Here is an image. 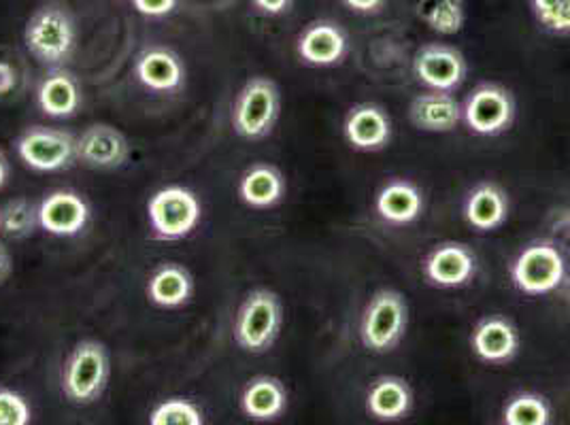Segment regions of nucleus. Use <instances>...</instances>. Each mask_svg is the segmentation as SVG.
I'll list each match as a JSON object with an SVG mask.
<instances>
[{
	"label": "nucleus",
	"instance_id": "obj_1",
	"mask_svg": "<svg viewBox=\"0 0 570 425\" xmlns=\"http://www.w3.org/2000/svg\"><path fill=\"white\" fill-rule=\"evenodd\" d=\"M284 326V305L271 289H254L238 308L233 336L247 354H266Z\"/></svg>",
	"mask_w": 570,
	"mask_h": 425
},
{
	"label": "nucleus",
	"instance_id": "obj_2",
	"mask_svg": "<svg viewBox=\"0 0 570 425\" xmlns=\"http://www.w3.org/2000/svg\"><path fill=\"white\" fill-rule=\"evenodd\" d=\"M406 326L409 307L403 294L396 289H380L371 296L362 313V345L373 354H390L401 345Z\"/></svg>",
	"mask_w": 570,
	"mask_h": 425
},
{
	"label": "nucleus",
	"instance_id": "obj_3",
	"mask_svg": "<svg viewBox=\"0 0 570 425\" xmlns=\"http://www.w3.org/2000/svg\"><path fill=\"white\" fill-rule=\"evenodd\" d=\"M24 43L41 65L53 67L69 60L77 43V30L69 11L58 4L35 11L26 24Z\"/></svg>",
	"mask_w": 570,
	"mask_h": 425
},
{
	"label": "nucleus",
	"instance_id": "obj_4",
	"mask_svg": "<svg viewBox=\"0 0 570 425\" xmlns=\"http://www.w3.org/2000/svg\"><path fill=\"white\" fill-rule=\"evenodd\" d=\"M109 380V355L102 343L81 340L62 368V392L72 404H95Z\"/></svg>",
	"mask_w": 570,
	"mask_h": 425
},
{
	"label": "nucleus",
	"instance_id": "obj_5",
	"mask_svg": "<svg viewBox=\"0 0 570 425\" xmlns=\"http://www.w3.org/2000/svg\"><path fill=\"white\" fill-rule=\"evenodd\" d=\"M279 109V88L266 77H254L243 86L233 105V128L247 141H261L271 135Z\"/></svg>",
	"mask_w": 570,
	"mask_h": 425
},
{
	"label": "nucleus",
	"instance_id": "obj_6",
	"mask_svg": "<svg viewBox=\"0 0 570 425\" xmlns=\"http://www.w3.org/2000/svg\"><path fill=\"white\" fill-rule=\"evenodd\" d=\"M203 215L196 194L181 186L158 189L147 202V219L160 240H181L196 230Z\"/></svg>",
	"mask_w": 570,
	"mask_h": 425
},
{
	"label": "nucleus",
	"instance_id": "obj_7",
	"mask_svg": "<svg viewBox=\"0 0 570 425\" xmlns=\"http://www.w3.org/2000/svg\"><path fill=\"white\" fill-rule=\"evenodd\" d=\"M564 256L547 240L528 245L511 266L513 285L525 296H546L556 291L564 281Z\"/></svg>",
	"mask_w": 570,
	"mask_h": 425
},
{
	"label": "nucleus",
	"instance_id": "obj_8",
	"mask_svg": "<svg viewBox=\"0 0 570 425\" xmlns=\"http://www.w3.org/2000/svg\"><path fill=\"white\" fill-rule=\"evenodd\" d=\"M515 98L499 83H481L462 105V121L479 137H499L515 121Z\"/></svg>",
	"mask_w": 570,
	"mask_h": 425
},
{
	"label": "nucleus",
	"instance_id": "obj_9",
	"mask_svg": "<svg viewBox=\"0 0 570 425\" xmlns=\"http://www.w3.org/2000/svg\"><path fill=\"white\" fill-rule=\"evenodd\" d=\"M16 151L28 168L37 172H56L77 160V139L65 130L35 126L18 139Z\"/></svg>",
	"mask_w": 570,
	"mask_h": 425
},
{
	"label": "nucleus",
	"instance_id": "obj_10",
	"mask_svg": "<svg viewBox=\"0 0 570 425\" xmlns=\"http://www.w3.org/2000/svg\"><path fill=\"white\" fill-rule=\"evenodd\" d=\"M413 75L428 90L455 92L466 81L469 65L460 49L445 43H428L417 49L413 58Z\"/></svg>",
	"mask_w": 570,
	"mask_h": 425
},
{
	"label": "nucleus",
	"instance_id": "obj_11",
	"mask_svg": "<svg viewBox=\"0 0 570 425\" xmlns=\"http://www.w3.org/2000/svg\"><path fill=\"white\" fill-rule=\"evenodd\" d=\"M422 270L430 285L443 289L464 287L475 279V254L462 243H443L428 254Z\"/></svg>",
	"mask_w": 570,
	"mask_h": 425
},
{
	"label": "nucleus",
	"instance_id": "obj_12",
	"mask_svg": "<svg viewBox=\"0 0 570 425\" xmlns=\"http://www.w3.org/2000/svg\"><path fill=\"white\" fill-rule=\"evenodd\" d=\"M301 60L311 67L341 65L350 51L347 32L331 20H317L307 26L296 43Z\"/></svg>",
	"mask_w": 570,
	"mask_h": 425
},
{
	"label": "nucleus",
	"instance_id": "obj_13",
	"mask_svg": "<svg viewBox=\"0 0 570 425\" xmlns=\"http://www.w3.org/2000/svg\"><path fill=\"white\" fill-rule=\"evenodd\" d=\"M520 332L502 315L483 317L471 334V349L485 364H509L520 354Z\"/></svg>",
	"mask_w": 570,
	"mask_h": 425
},
{
	"label": "nucleus",
	"instance_id": "obj_14",
	"mask_svg": "<svg viewBox=\"0 0 570 425\" xmlns=\"http://www.w3.org/2000/svg\"><path fill=\"white\" fill-rule=\"evenodd\" d=\"M90 221L88 202L69 189L51 191L39 205L41 230L53 237H75Z\"/></svg>",
	"mask_w": 570,
	"mask_h": 425
},
{
	"label": "nucleus",
	"instance_id": "obj_15",
	"mask_svg": "<svg viewBox=\"0 0 570 425\" xmlns=\"http://www.w3.org/2000/svg\"><path fill=\"white\" fill-rule=\"evenodd\" d=\"M343 135L357 151L373 154L385 149L392 141V119L380 105H356L343 121Z\"/></svg>",
	"mask_w": 570,
	"mask_h": 425
},
{
	"label": "nucleus",
	"instance_id": "obj_16",
	"mask_svg": "<svg viewBox=\"0 0 570 425\" xmlns=\"http://www.w3.org/2000/svg\"><path fill=\"white\" fill-rule=\"evenodd\" d=\"M130 156V145L118 128L95 123L77 139V160L92 168H119Z\"/></svg>",
	"mask_w": 570,
	"mask_h": 425
},
{
	"label": "nucleus",
	"instance_id": "obj_17",
	"mask_svg": "<svg viewBox=\"0 0 570 425\" xmlns=\"http://www.w3.org/2000/svg\"><path fill=\"white\" fill-rule=\"evenodd\" d=\"M409 119L424 132H452L462 121V105L452 92L428 90L411 100Z\"/></svg>",
	"mask_w": 570,
	"mask_h": 425
},
{
	"label": "nucleus",
	"instance_id": "obj_18",
	"mask_svg": "<svg viewBox=\"0 0 570 425\" xmlns=\"http://www.w3.org/2000/svg\"><path fill=\"white\" fill-rule=\"evenodd\" d=\"M375 211L390 226H409L424 212V194L409 179H392L380 189Z\"/></svg>",
	"mask_w": 570,
	"mask_h": 425
},
{
	"label": "nucleus",
	"instance_id": "obj_19",
	"mask_svg": "<svg viewBox=\"0 0 570 425\" xmlns=\"http://www.w3.org/2000/svg\"><path fill=\"white\" fill-rule=\"evenodd\" d=\"M413 408V389L403 377H380L366 392V411L377 422H401Z\"/></svg>",
	"mask_w": 570,
	"mask_h": 425
},
{
	"label": "nucleus",
	"instance_id": "obj_20",
	"mask_svg": "<svg viewBox=\"0 0 570 425\" xmlns=\"http://www.w3.org/2000/svg\"><path fill=\"white\" fill-rule=\"evenodd\" d=\"M509 217V196L499 184L483 181L471 189L464 202V219L476 233H492Z\"/></svg>",
	"mask_w": 570,
	"mask_h": 425
},
{
	"label": "nucleus",
	"instance_id": "obj_21",
	"mask_svg": "<svg viewBox=\"0 0 570 425\" xmlns=\"http://www.w3.org/2000/svg\"><path fill=\"white\" fill-rule=\"evenodd\" d=\"M135 72L142 86L154 92H173L186 79L181 58L167 48L145 49L135 65Z\"/></svg>",
	"mask_w": 570,
	"mask_h": 425
},
{
	"label": "nucleus",
	"instance_id": "obj_22",
	"mask_svg": "<svg viewBox=\"0 0 570 425\" xmlns=\"http://www.w3.org/2000/svg\"><path fill=\"white\" fill-rule=\"evenodd\" d=\"M287 408V389L277 377L252 378L240 394V411L252 422H273Z\"/></svg>",
	"mask_w": 570,
	"mask_h": 425
},
{
	"label": "nucleus",
	"instance_id": "obj_23",
	"mask_svg": "<svg viewBox=\"0 0 570 425\" xmlns=\"http://www.w3.org/2000/svg\"><path fill=\"white\" fill-rule=\"evenodd\" d=\"M238 196L252 209H273L285 196V177L279 168L254 165L238 181Z\"/></svg>",
	"mask_w": 570,
	"mask_h": 425
},
{
	"label": "nucleus",
	"instance_id": "obj_24",
	"mask_svg": "<svg viewBox=\"0 0 570 425\" xmlns=\"http://www.w3.org/2000/svg\"><path fill=\"white\" fill-rule=\"evenodd\" d=\"M39 109L49 118H72L81 107V88L69 71H51L37 90Z\"/></svg>",
	"mask_w": 570,
	"mask_h": 425
},
{
	"label": "nucleus",
	"instance_id": "obj_25",
	"mask_svg": "<svg viewBox=\"0 0 570 425\" xmlns=\"http://www.w3.org/2000/svg\"><path fill=\"white\" fill-rule=\"evenodd\" d=\"M194 281L188 268L179 264H163L147 281V298L163 308L184 307L191 298Z\"/></svg>",
	"mask_w": 570,
	"mask_h": 425
},
{
	"label": "nucleus",
	"instance_id": "obj_26",
	"mask_svg": "<svg viewBox=\"0 0 570 425\" xmlns=\"http://www.w3.org/2000/svg\"><path fill=\"white\" fill-rule=\"evenodd\" d=\"M415 13L430 30L443 37L458 34L466 22L464 0H417Z\"/></svg>",
	"mask_w": 570,
	"mask_h": 425
},
{
	"label": "nucleus",
	"instance_id": "obj_27",
	"mask_svg": "<svg viewBox=\"0 0 570 425\" xmlns=\"http://www.w3.org/2000/svg\"><path fill=\"white\" fill-rule=\"evenodd\" d=\"M504 425H549L551 424V406L549 402L534 394L522 392L511 396L502 408Z\"/></svg>",
	"mask_w": 570,
	"mask_h": 425
},
{
	"label": "nucleus",
	"instance_id": "obj_28",
	"mask_svg": "<svg viewBox=\"0 0 570 425\" xmlns=\"http://www.w3.org/2000/svg\"><path fill=\"white\" fill-rule=\"evenodd\" d=\"M41 228L39 207L26 198H13L0 209V233L13 240L32 237Z\"/></svg>",
	"mask_w": 570,
	"mask_h": 425
},
{
	"label": "nucleus",
	"instance_id": "obj_29",
	"mask_svg": "<svg viewBox=\"0 0 570 425\" xmlns=\"http://www.w3.org/2000/svg\"><path fill=\"white\" fill-rule=\"evenodd\" d=\"M151 425H203L205 417L203 411L190 401L184 398H170V401L160 402L151 415H149Z\"/></svg>",
	"mask_w": 570,
	"mask_h": 425
},
{
	"label": "nucleus",
	"instance_id": "obj_30",
	"mask_svg": "<svg viewBox=\"0 0 570 425\" xmlns=\"http://www.w3.org/2000/svg\"><path fill=\"white\" fill-rule=\"evenodd\" d=\"M532 11L549 32L570 34V0H532Z\"/></svg>",
	"mask_w": 570,
	"mask_h": 425
},
{
	"label": "nucleus",
	"instance_id": "obj_31",
	"mask_svg": "<svg viewBox=\"0 0 570 425\" xmlns=\"http://www.w3.org/2000/svg\"><path fill=\"white\" fill-rule=\"evenodd\" d=\"M32 411L24 396L9 387H0V425H28Z\"/></svg>",
	"mask_w": 570,
	"mask_h": 425
},
{
	"label": "nucleus",
	"instance_id": "obj_32",
	"mask_svg": "<svg viewBox=\"0 0 570 425\" xmlns=\"http://www.w3.org/2000/svg\"><path fill=\"white\" fill-rule=\"evenodd\" d=\"M132 7L147 18H165L173 13L177 7V0H132Z\"/></svg>",
	"mask_w": 570,
	"mask_h": 425
},
{
	"label": "nucleus",
	"instance_id": "obj_33",
	"mask_svg": "<svg viewBox=\"0 0 570 425\" xmlns=\"http://www.w3.org/2000/svg\"><path fill=\"white\" fill-rule=\"evenodd\" d=\"M350 11L360 13V16H373L380 13L385 4V0H341Z\"/></svg>",
	"mask_w": 570,
	"mask_h": 425
},
{
	"label": "nucleus",
	"instance_id": "obj_34",
	"mask_svg": "<svg viewBox=\"0 0 570 425\" xmlns=\"http://www.w3.org/2000/svg\"><path fill=\"white\" fill-rule=\"evenodd\" d=\"M18 86V71L9 62H0V96L11 95Z\"/></svg>",
	"mask_w": 570,
	"mask_h": 425
},
{
	"label": "nucleus",
	"instance_id": "obj_35",
	"mask_svg": "<svg viewBox=\"0 0 570 425\" xmlns=\"http://www.w3.org/2000/svg\"><path fill=\"white\" fill-rule=\"evenodd\" d=\"M252 2L266 16H282L285 11H289L294 0H252Z\"/></svg>",
	"mask_w": 570,
	"mask_h": 425
},
{
	"label": "nucleus",
	"instance_id": "obj_36",
	"mask_svg": "<svg viewBox=\"0 0 570 425\" xmlns=\"http://www.w3.org/2000/svg\"><path fill=\"white\" fill-rule=\"evenodd\" d=\"M11 273H13V258L4 247V243L0 240V285L11 277Z\"/></svg>",
	"mask_w": 570,
	"mask_h": 425
},
{
	"label": "nucleus",
	"instance_id": "obj_37",
	"mask_svg": "<svg viewBox=\"0 0 570 425\" xmlns=\"http://www.w3.org/2000/svg\"><path fill=\"white\" fill-rule=\"evenodd\" d=\"M7 177H9V165H7L4 156L0 154V189L7 184Z\"/></svg>",
	"mask_w": 570,
	"mask_h": 425
},
{
	"label": "nucleus",
	"instance_id": "obj_38",
	"mask_svg": "<svg viewBox=\"0 0 570 425\" xmlns=\"http://www.w3.org/2000/svg\"><path fill=\"white\" fill-rule=\"evenodd\" d=\"M569 224H570V215H569Z\"/></svg>",
	"mask_w": 570,
	"mask_h": 425
}]
</instances>
